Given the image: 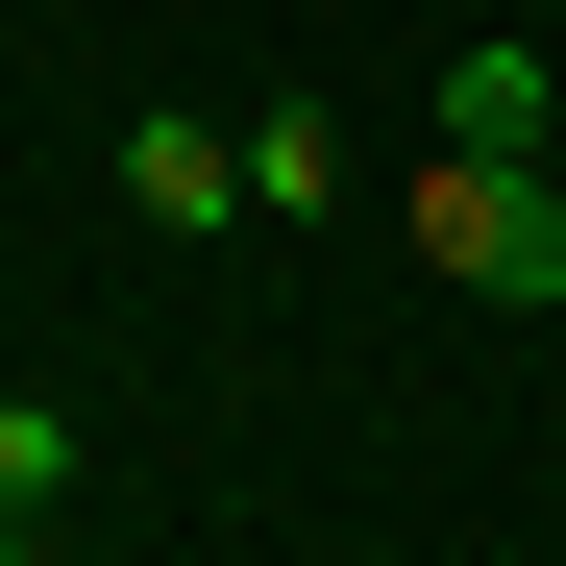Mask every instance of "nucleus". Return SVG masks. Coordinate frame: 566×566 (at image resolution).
<instances>
[{"instance_id": "nucleus-1", "label": "nucleus", "mask_w": 566, "mask_h": 566, "mask_svg": "<svg viewBox=\"0 0 566 566\" xmlns=\"http://www.w3.org/2000/svg\"><path fill=\"white\" fill-rule=\"evenodd\" d=\"M419 271H443V296H566V198H542V172H493V148H419Z\"/></svg>"}, {"instance_id": "nucleus-2", "label": "nucleus", "mask_w": 566, "mask_h": 566, "mask_svg": "<svg viewBox=\"0 0 566 566\" xmlns=\"http://www.w3.org/2000/svg\"><path fill=\"white\" fill-rule=\"evenodd\" d=\"M124 222L222 247V222H247V124H124Z\"/></svg>"}, {"instance_id": "nucleus-3", "label": "nucleus", "mask_w": 566, "mask_h": 566, "mask_svg": "<svg viewBox=\"0 0 566 566\" xmlns=\"http://www.w3.org/2000/svg\"><path fill=\"white\" fill-rule=\"evenodd\" d=\"M542 124H566V74H542V50H443V148L542 172Z\"/></svg>"}, {"instance_id": "nucleus-4", "label": "nucleus", "mask_w": 566, "mask_h": 566, "mask_svg": "<svg viewBox=\"0 0 566 566\" xmlns=\"http://www.w3.org/2000/svg\"><path fill=\"white\" fill-rule=\"evenodd\" d=\"M321 198H345V124H321V99L247 124V222H321Z\"/></svg>"}, {"instance_id": "nucleus-5", "label": "nucleus", "mask_w": 566, "mask_h": 566, "mask_svg": "<svg viewBox=\"0 0 566 566\" xmlns=\"http://www.w3.org/2000/svg\"><path fill=\"white\" fill-rule=\"evenodd\" d=\"M0 517H74V419L50 395H0Z\"/></svg>"}, {"instance_id": "nucleus-6", "label": "nucleus", "mask_w": 566, "mask_h": 566, "mask_svg": "<svg viewBox=\"0 0 566 566\" xmlns=\"http://www.w3.org/2000/svg\"><path fill=\"white\" fill-rule=\"evenodd\" d=\"M0 566H50V517H0Z\"/></svg>"}]
</instances>
